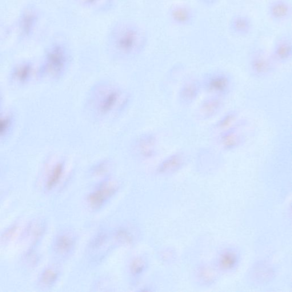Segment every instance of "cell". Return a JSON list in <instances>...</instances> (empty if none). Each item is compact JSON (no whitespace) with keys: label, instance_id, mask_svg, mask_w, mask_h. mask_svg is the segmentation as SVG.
<instances>
[{"label":"cell","instance_id":"6da1fadb","mask_svg":"<svg viewBox=\"0 0 292 292\" xmlns=\"http://www.w3.org/2000/svg\"><path fill=\"white\" fill-rule=\"evenodd\" d=\"M119 189L118 183L113 180H105L87 195V205L93 210H99L114 197Z\"/></svg>","mask_w":292,"mask_h":292},{"label":"cell","instance_id":"7a4b0ae2","mask_svg":"<svg viewBox=\"0 0 292 292\" xmlns=\"http://www.w3.org/2000/svg\"><path fill=\"white\" fill-rule=\"evenodd\" d=\"M141 39V34L136 28L123 27L114 35V45L122 53L130 54L137 49Z\"/></svg>","mask_w":292,"mask_h":292},{"label":"cell","instance_id":"3957f363","mask_svg":"<svg viewBox=\"0 0 292 292\" xmlns=\"http://www.w3.org/2000/svg\"><path fill=\"white\" fill-rule=\"evenodd\" d=\"M267 10L272 21L277 23H285L291 18L292 4L289 0H272Z\"/></svg>","mask_w":292,"mask_h":292},{"label":"cell","instance_id":"277c9868","mask_svg":"<svg viewBox=\"0 0 292 292\" xmlns=\"http://www.w3.org/2000/svg\"><path fill=\"white\" fill-rule=\"evenodd\" d=\"M274 60L271 56L261 49L253 52L250 58V67L253 73L258 77H263L273 69Z\"/></svg>","mask_w":292,"mask_h":292},{"label":"cell","instance_id":"5b68a950","mask_svg":"<svg viewBox=\"0 0 292 292\" xmlns=\"http://www.w3.org/2000/svg\"><path fill=\"white\" fill-rule=\"evenodd\" d=\"M203 86L207 91L220 97L229 92L231 80L225 73L217 72L208 76L204 81Z\"/></svg>","mask_w":292,"mask_h":292},{"label":"cell","instance_id":"8992f818","mask_svg":"<svg viewBox=\"0 0 292 292\" xmlns=\"http://www.w3.org/2000/svg\"><path fill=\"white\" fill-rule=\"evenodd\" d=\"M169 15L171 22L178 26L191 25L196 17L193 8L186 4H177L172 6Z\"/></svg>","mask_w":292,"mask_h":292},{"label":"cell","instance_id":"52a82bcc","mask_svg":"<svg viewBox=\"0 0 292 292\" xmlns=\"http://www.w3.org/2000/svg\"><path fill=\"white\" fill-rule=\"evenodd\" d=\"M292 56V38L289 34H283L276 40L271 57L274 61L286 62Z\"/></svg>","mask_w":292,"mask_h":292},{"label":"cell","instance_id":"ba28073f","mask_svg":"<svg viewBox=\"0 0 292 292\" xmlns=\"http://www.w3.org/2000/svg\"><path fill=\"white\" fill-rule=\"evenodd\" d=\"M229 28L233 35L238 37H247L253 30L254 23L249 16L239 14L231 18Z\"/></svg>","mask_w":292,"mask_h":292},{"label":"cell","instance_id":"9c48e42d","mask_svg":"<svg viewBox=\"0 0 292 292\" xmlns=\"http://www.w3.org/2000/svg\"><path fill=\"white\" fill-rule=\"evenodd\" d=\"M46 69L47 71L53 75L61 73L66 63V55L62 47L55 46L47 55Z\"/></svg>","mask_w":292,"mask_h":292},{"label":"cell","instance_id":"30bf717a","mask_svg":"<svg viewBox=\"0 0 292 292\" xmlns=\"http://www.w3.org/2000/svg\"><path fill=\"white\" fill-rule=\"evenodd\" d=\"M122 92L118 89L106 91L99 99L97 109L100 113L107 115L114 111L121 103Z\"/></svg>","mask_w":292,"mask_h":292},{"label":"cell","instance_id":"8fae6325","mask_svg":"<svg viewBox=\"0 0 292 292\" xmlns=\"http://www.w3.org/2000/svg\"><path fill=\"white\" fill-rule=\"evenodd\" d=\"M223 107V102L219 96L214 95L206 98L200 105L198 116L202 120L213 118Z\"/></svg>","mask_w":292,"mask_h":292},{"label":"cell","instance_id":"7c38bea8","mask_svg":"<svg viewBox=\"0 0 292 292\" xmlns=\"http://www.w3.org/2000/svg\"><path fill=\"white\" fill-rule=\"evenodd\" d=\"M243 139L239 127L234 125L226 130H224L219 137V143L223 149L230 151L241 145Z\"/></svg>","mask_w":292,"mask_h":292},{"label":"cell","instance_id":"4fadbf2b","mask_svg":"<svg viewBox=\"0 0 292 292\" xmlns=\"http://www.w3.org/2000/svg\"><path fill=\"white\" fill-rule=\"evenodd\" d=\"M186 157L182 153L172 154L160 164L158 167V173L162 175L173 174L185 165Z\"/></svg>","mask_w":292,"mask_h":292},{"label":"cell","instance_id":"5bb4252c","mask_svg":"<svg viewBox=\"0 0 292 292\" xmlns=\"http://www.w3.org/2000/svg\"><path fill=\"white\" fill-rule=\"evenodd\" d=\"M201 85L197 80H188L183 84L179 92V98L184 105H189L193 103L199 95Z\"/></svg>","mask_w":292,"mask_h":292},{"label":"cell","instance_id":"9a60e30c","mask_svg":"<svg viewBox=\"0 0 292 292\" xmlns=\"http://www.w3.org/2000/svg\"><path fill=\"white\" fill-rule=\"evenodd\" d=\"M239 261L240 256L237 251L226 249L222 251L218 256L217 265L220 270L230 272L236 269Z\"/></svg>","mask_w":292,"mask_h":292},{"label":"cell","instance_id":"2e32d148","mask_svg":"<svg viewBox=\"0 0 292 292\" xmlns=\"http://www.w3.org/2000/svg\"><path fill=\"white\" fill-rule=\"evenodd\" d=\"M75 244V240L73 235L69 233L62 234L55 240L54 249L59 254L66 255L73 250Z\"/></svg>","mask_w":292,"mask_h":292},{"label":"cell","instance_id":"e0dca14e","mask_svg":"<svg viewBox=\"0 0 292 292\" xmlns=\"http://www.w3.org/2000/svg\"><path fill=\"white\" fill-rule=\"evenodd\" d=\"M65 171V165L60 162L56 165L50 172L46 182V188L48 190H51L58 185L61 181Z\"/></svg>","mask_w":292,"mask_h":292},{"label":"cell","instance_id":"ac0fdd59","mask_svg":"<svg viewBox=\"0 0 292 292\" xmlns=\"http://www.w3.org/2000/svg\"><path fill=\"white\" fill-rule=\"evenodd\" d=\"M140 153L146 158L151 157L155 153V139L152 135L143 137L139 142Z\"/></svg>","mask_w":292,"mask_h":292},{"label":"cell","instance_id":"d6986e66","mask_svg":"<svg viewBox=\"0 0 292 292\" xmlns=\"http://www.w3.org/2000/svg\"><path fill=\"white\" fill-rule=\"evenodd\" d=\"M114 238L118 242L126 246L133 245L135 242L134 234L126 227H121L116 230Z\"/></svg>","mask_w":292,"mask_h":292},{"label":"cell","instance_id":"ffe728a7","mask_svg":"<svg viewBox=\"0 0 292 292\" xmlns=\"http://www.w3.org/2000/svg\"><path fill=\"white\" fill-rule=\"evenodd\" d=\"M147 268V262L142 257H136L130 262L129 271L130 274L135 278L142 275Z\"/></svg>","mask_w":292,"mask_h":292},{"label":"cell","instance_id":"44dd1931","mask_svg":"<svg viewBox=\"0 0 292 292\" xmlns=\"http://www.w3.org/2000/svg\"><path fill=\"white\" fill-rule=\"evenodd\" d=\"M36 17L32 12L28 11L23 15L20 22V29L23 34L29 35L34 26Z\"/></svg>","mask_w":292,"mask_h":292},{"label":"cell","instance_id":"7402d4cb","mask_svg":"<svg viewBox=\"0 0 292 292\" xmlns=\"http://www.w3.org/2000/svg\"><path fill=\"white\" fill-rule=\"evenodd\" d=\"M237 118V112L234 111H230L219 120L217 125H216V127L219 130H226L231 126H234L233 124Z\"/></svg>","mask_w":292,"mask_h":292},{"label":"cell","instance_id":"603a6c76","mask_svg":"<svg viewBox=\"0 0 292 292\" xmlns=\"http://www.w3.org/2000/svg\"><path fill=\"white\" fill-rule=\"evenodd\" d=\"M59 277V273L53 269H47L43 271L41 274V283L46 286H51L57 282Z\"/></svg>","mask_w":292,"mask_h":292},{"label":"cell","instance_id":"cb8c5ba5","mask_svg":"<svg viewBox=\"0 0 292 292\" xmlns=\"http://www.w3.org/2000/svg\"><path fill=\"white\" fill-rule=\"evenodd\" d=\"M198 278L201 282L205 284L212 283L216 278L215 272L206 267H203L198 271Z\"/></svg>","mask_w":292,"mask_h":292},{"label":"cell","instance_id":"d4e9b609","mask_svg":"<svg viewBox=\"0 0 292 292\" xmlns=\"http://www.w3.org/2000/svg\"><path fill=\"white\" fill-rule=\"evenodd\" d=\"M32 67L29 64H25L17 68L14 75L19 81H26L30 77L31 73Z\"/></svg>","mask_w":292,"mask_h":292},{"label":"cell","instance_id":"484cf974","mask_svg":"<svg viewBox=\"0 0 292 292\" xmlns=\"http://www.w3.org/2000/svg\"><path fill=\"white\" fill-rule=\"evenodd\" d=\"M110 169V163L107 161L100 162L96 165L93 170V174L97 176L106 174Z\"/></svg>","mask_w":292,"mask_h":292},{"label":"cell","instance_id":"4316f807","mask_svg":"<svg viewBox=\"0 0 292 292\" xmlns=\"http://www.w3.org/2000/svg\"><path fill=\"white\" fill-rule=\"evenodd\" d=\"M106 236L105 234H99L97 236L93 241L91 243V246L94 249H98V248L102 246L106 242Z\"/></svg>","mask_w":292,"mask_h":292},{"label":"cell","instance_id":"83f0119b","mask_svg":"<svg viewBox=\"0 0 292 292\" xmlns=\"http://www.w3.org/2000/svg\"><path fill=\"white\" fill-rule=\"evenodd\" d=\"M10 121L8 118H0V135L6 133L9 129Z\"/></svg>","mask_w":292,"mask_h":292},{"label":"cell","instance_id":"f1b7e54d","mask_svg":"<svg viewBox=\"0 0 292 292\" xmlns=\"http://www.w3.org/2000/svg\"><path fill=\"white\" fill-rule=\"evenodd\" d=\"M17 227L16 226H12L7 230L2 236V238L4 241H9L11 238H13L14 235L17 233Z\"/></svg>","mask_w":292,"mask_h":292},{"label":"cell","instance_id":"f546056e","mask_svg":"<svg viewBox=\"0 0 292 292\" xmlns=\"http://www.w3.org/2000/svg\"><path fill=\"white\" fill-rule=\"evenodd\" d=\"M80 2L86 6H94L101 1V0H79Z\"/></svg>","mask_w":292,"mask_h":292}]
</instances>
